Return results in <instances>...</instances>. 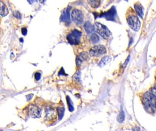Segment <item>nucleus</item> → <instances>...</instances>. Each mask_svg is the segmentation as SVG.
<instances>
[{
  "mask_svg": "<svg viewBox=\"0 0 156 131\" xmlns=\"http://www.w3.org/2000/svg\"><path fill=\"white\" fill-rule=\"evenodd\" d=\"M82 35V33L79 30L74 29L67 35V40L70 44L78 45L80 43Z\"/></svg>",
  "mask_w": 156,
  "mask_h": 131,
  "instance_id": "obj_1",
  "label": "nucleus"
},
{
  "mask_svg": "<svg viewBox=\"0 0 156 131\" xmlns=\"http://www.w3.org/2000/svg\"><path fill=\"white\" fill-rule=\"evenodd\" d=\"M94 26L96 32L103 38L107 40L110 38L111 33L106 26L98 22L95 23Z\"/></svg>",
  "mask_w": 156,
  "mask_h": 131,
  "instance_id": "obj_2",
  "label": "nucleus"
},
{
  "mask_svg": "<svg viewBox=\"0 0 156 131\" xmlns=\"http://www.w3.org/2000/svg\"><path fill=\"white\" fill-rule=\"evenodd\" d=\"M106 47L102 45H96L90 50V55L93 57H100L106 53Z\"/></svg>",
  "mask_w": 156,
  "mask_h": 131,
  "instance_id": "obj_3",
  "label": "nucleus"
},
{
  "mask_svg": "<svg viewBox=\"0 0 156 131\" xmlns=\"http://www.w3.org/2000/svg\"><path fill=\"white\" fill-rule=\"evenodd\" d=\"M142 101L145 105L149 108L156 107V97L151 92H147L144 94Z\"/></svg>",
  "mask_w": 156,
  "mask_h": 131,
  "instance_id": "obj_4",
  "label": "nucleus"
},
{
  "mask_svg": "<svg viewBox=\"0 0 156 131\" xmlns=\"http://www.w3.org/2000/svg\"><path fill=\"white\" fill-rule=\"evenodd\" d=\"M127 22L130 28L135 31H139L140 28V22L136 15H132L127 18Z\"/></svg>",
  "mask_w": 156,
  "mask_h": 131,
  "instance_id": "obj_5",
  "label": "nucleus"
},
{
  "mask_svg": "<svg viewBox=\"0 0 156 131\" xmlns=\"http://www.w3.org/2000/svg\"><path fill=\"white\" fill-rule=\"evenodd\" d=\"M27 112L29 116L34 118H39L41 115V110L35 105H29L27 107Z\"/></svg>",
  "mask_w": 156,
  "mask_h": 131,
  "instance_id": "obj_6",
  "label": "nucleus"
},
{
  "mask_svg": "<svg viewBox=\"0 0 156 131\" xmlns=\"http://www.w3.org/2000/svg\"><path fill=\"white\" fill-rule=\"evenodd\" d=\"M71 16L73 22L77 25L81 24L84 21V15L80 10L76 9L73 10Z\"/></svg>",
  "mask_w": 156,
  "mask_h": 131,
  "instance_id": "obj_7",
  "label": "nucleus"
},
{
  "mask_svg": "<svg viewBox=\"0 0 156 131\" xmlns=\"http://www.w3.org/2000/svg\"><path fill=\"white\" fill-rule=\"evenodd\" d=\"M46 120L47 121L52 122L57 119L58 112L57 110L52 107L47 108L45 110Z\"/></svg>",
  "mask_w": 156,
  "mask_h": 131,
  "instance_id": "obj_8",
  "label": "nucleus"
},
{
  "mask_svg": "<svg viewBox=\"0 0 156 131\" xmlns=\"http://www.w3.org/2000/svg\"><path fill=\"white\" fill-rule=\"evenodd\" d=\"M89 58V54L87 52H83L79 54L76 59V64L77 67H80L83 62L86 61Z\"/></svg>",
  "mask_w": 156,
  "mask_h": 131,
  "instance_id": "obj_9",
  "label": "nucleus"
},
{
  "mask_svg": "<svg viewBox=\"0 0 156 131\" xmlns=\"http://www.w3.org/2000/svg\"><path fill=\"white\" fill-rule=\"evenodd\" d=\"M60 20L61 22H65V23L69 24L71 22L70 19V8L67 7L64 9L60 17Z\"/></svg>",
  "mask_w": 156,
  "mask_h": 131,
  "instance_id": "obj_10",
  "label": "nucleus"
},
{
  "mask_svg": "<svg viewBox=\"0 0 156 131\" xmlns=\"http://www.w3.org/2000/svg\"><path fill=\"white\" fill-rule=\"evenodd\" d=\"M116 15H117V12L116 9L114 7H112L109 11L101 15V17H104L108 20L114 21Z\"/></svg>",
  "mask_w": 156,
  "mask_h": 131,
  "instance_id": "obj_11",
  "label": "nucleus"
},
{
  "mask_svg": "<svg viewBox=\"0 0 156 131\" xmlns=\"http://www.w3.org/2000/svg\"><path fill=\"white\" fill-rule=\"evenodd\" d=\"M112 60V58L111 56H106L102 57V58L101 59V60L100 61L99 64H98V66L100 67H103L107 65L108 64H109L111 62Z\"/></svg>",
  "mask_w": 156,
  "mask_h": 131,
  "instance_id": "obj_12",
  "label": "nucleus"
},
{
  "mask_svg": "<svg viewBox=\"0 0 156 131\" xmlns=\"http://www.w3.org/2000/svg\"><path fill=\"white\" fill-rule=\"evenodd\" d=\"M8 14V10L7 6L3 2L0 1V15L5 17Z\"/></svg>",
  "mask_w": 156,
  "mask_h": 131,
  "instance_id": "obj_13",
  "label": "nucleus"
},
{
  "mask_svg": "<svg viewBox=\"0 0 156 131\" xmlns=\"http://www.w3.org/2000/svg\"><path fill=\"white\" fill-rule=\"evenodd\" d=\"M84 28L86 33L88 34L93 33L95 31L94 26L91 24L90 22H86L84 25Z\"/></svg>",
  "mask_w": 156,
  "mask_h": 131,
  "instance_id": "obj_14",
  "label": "nucleus"
},
{
  "mask_svg": "<svg viewBox=\"0 0 156 131\" xmlns=\"http://www.w3.org/2000/svg\"><path fill=\"white\" fill-rule=\"evenodd\" d=\"M135 9L137 15L142 18L143 16V8L140 4H135L134 5Z\"/></svg>",
  "mask_w": 156,
  "mask_h": 131,
  "instance_id": "obj_15",
  "label": "nucleus"
},
{
  "mask_svg": "<svg viewBox=\"0 0 156 131\" xmlns=\"http://www.w3.org/2000/svg\"><path fill=\"white\" fill-rule=\"evenodd\" d=\"M88 3L90 6L92 8H96L100 6L101 1H97V0H95V1H88Z\"/></svg>",
  "mask_w": 156,
  "mask_h": 131,
  "instance_id": "obj_16",
  "label": "nucleus"
},
{
  "mask_svg": "<svg viewBox=\"0 0 156 131\" xmlns=\"http://www.w3.org/2000/svg\"><path fill=\"white\" fill-rule=\"evenodd\" d=\"M90 40L93 43H98L100 41V38L98 35L95 33H93L90 38Z\"/></svg>",
  "mask_w": 156,
  "mask_h": 131,
  "instance_id": "obj_17",
  "label": "nucleus"
},
{
  "mask_svg": "<svg viewBox=\"0 0 156 131\" xmlns=\"http://www.w3.org/2000/svg\"><path fill=\"white\" fill-rule=\"evenodd\" d=\"M57 111L58 114L59 115V119H61L63 117V114H64V109L62 107H58L57 109Z\"/></svg>",
  "mask_w": 156,
  "mask_h": 131,
  "instance_id": "obj_18",
  "label": "nucleus"
},
{
  "mask_svg": "<svg viewBox=\"0 0 156 131\" xmlns=\"http://www.w3.org/2000/svg\"><path fill=\"white\" fill-rule=\"evenodd\" d=\"M67 102L68 105L69 109L70 111H72L74 110V108L73 105L72 103L71 102L70 98L69 97H67Z\"/></svg>",
  "mask_w": 156,
  "mask_h": 131,
  "instance_id": "obj_19",
  "label": "nucleus"
},
{
  "mask_svg": "<svg viewBox=\"0 0 156 131\" xmlns=\"http://www.w3.org/2000/svg\"><path fill=\"white\" fill-rule=\"evenodd\" d=\"M124 119V116L123 114H121L118 116V121L119 122H122Z\"/></svg>",
  "mask_w": 156,
  "mask_h": 131,
  "instance_id": "obj_20",
  "label": "nucleus"
},
{
  "mask_svg": "<svg viewBox=\"0 0 156 131\" xmlns=\"http://www.w3.org/2000/svg\"><path fill=\"white\" fill-rule=\"evenodd\" d=\"M41 76V75L40 73H39V72H36L35 74V78L36 80L37 81H39L40 79Z\"/></svg>",
  "mask_w": 156,
  "mask_h": 131,
  "instance_id": "obj_21",
  "label": "nucleus"
},
{
  "mask_svg": "<svg viewBox=\"0 0 156 131\" xmlns=\"http://www.w3.org/2000/svg\"><path fill=\"white\" fill-rule=\"evenodd\" d=\"M151 93L156 97V85L154 86L151 90Z\"/></svg>",
  "mask_w": 156,
  "mask_h": 131,
  "instance_id": "obj_22",
  "label": "nucleus"
},
{
  "mask_svg": "<svg viewBox=\"0 0 156 131\" xmlns=\"http://www.w3.org/2000/svg\"><path fill=\"white\" fill-rule=\"evenodd\" d=\"M14 16H15V17L17 18L18 19H20V18H21V15H20V13L18 12H15Z\"/></svg>",
  "mask_w": 156,
  "mask_h": 131,
  "instance_id": "obj_23",
  "label": "nucleus"
},
{
  "mask_svg": "<svg viewBox=\"0 0 156 131\" xmlns=\"http://www.w3.org/2000/svg\"><path fill=\"white\" fill-rule=\"evenodd\" d=\"M22 33L23 35H26L27 33V30L26 28H23L22 30Z\"/></svg>",
  "mask_w": 156,
  "mask_h": 131,
  "instance_id": "obj_24",
  "label": "nucleus"
},
{
  "mask_svg": "<svg viewBox=\"0 0 156 131\" xmlns=\"http://www.w3.org/2000/svg\"><path fill=\"white\" fill-rule=\"evenodd\" d=\"M62 74V75H65V72H64V70H63V69H62L61 71L59 72L58 75H61Z\"/></svg>",
  "mask_w": 156,
  "mask_h": 131,
  "instance_id": "obj_25",
  "label": "nucleus"
},
{
  "mask_svg": "<svg viewBox=\"0 0 156 131\" xmlns=\"http://www.w3.org/2000/svg\"><path fill=\"white\" fill-rule=\"evenodd\" d=\"M33 97V94L28 95L27 96V99H28V100H31V99H32V97Z\"/></svg>",
  "mask_w": 156,
  "mask_h": 131,
  "instance_id": "obj_26",
  "label": "nucleus"
}]
</instances>
